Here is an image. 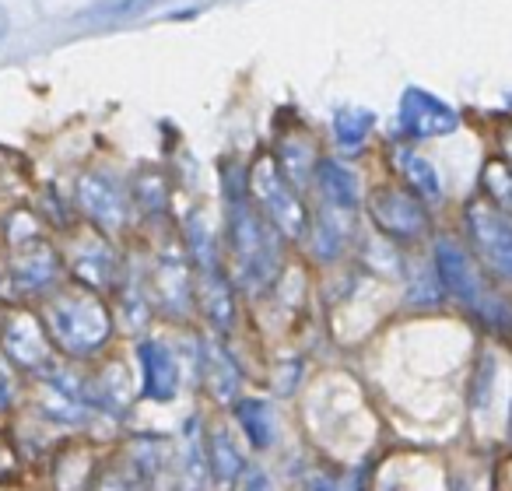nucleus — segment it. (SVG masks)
I'll return each mask as SVG.
<instances>
[{
	"label": "nucleus",
	"instance_id": "f257e3e1",
	"mask_svg": "<svg viewBox=\"0 0 512 491\" xmlns=\"http://www.w3.org/2000/svg\"><path fill=\"white\" fill-rule=\"evenodd\" d=\"M109 313L95 299H60L50 309V334L67 355H92L109 341Z\"/></svg>",
	"mask_w": 512,
	"mask_h": 491
},
{
	"label": "nucleus",
	"instance_id": "f03ea898",
	"mask_svg": "<svg viewBox=\"0 0 512 491\" xmlns=\"http://www.w3.org/2000/svg\"><path fill=\"white\" fill-rule=\"evenodd\" d=\"M249 190H253L260 211H264L281 232L292 235V239H302V232H306V207H302L295 186L285 179V172L274 165V158H260V162L253 165Z\"/></svg>",
	"mask_w": 512,
	"mask_h": 491
},
{
	"label": "nucleus",
	"instance_id": "7ed1b4c3",
	"mask_svg": "<svg viewBox=\"0 0 512 491\" xmlns=\"http://www.w3.org/2000/svg\"><path fill=\"white\" fill-rule=\"evenodd\" d=\"M232 242L235 257L242 264V278L267 281L278 271V250L271 246V228L264 218H256V211L235 193L232 204Z\"/></svg>",
	"mask_w": 512,
	"mask_h": 491
},
{
	"label": "nucleus",
	"instance_id": "20e7f679",
	"mask_svg": "<svg viewBox=\"0 0 512 491\" xmlns=\"http://www.w3.org/2000/svg\"><path fill=\"white\" fill-rule=\"evenodd\" d=\"M460 127V113L439 95L421 92V88H407L400 95V130L414 141H428V137H446Z\"/></svg>",
	"mask_w": 512,
	"mask_h": 491
},
{
	"label": "nucleus",
	"instance_id": "39448f33",
	"mask_svg": "<svg viewBox=\"0 0 512 491\" xmlns=\"http://www.w3.org/2000/svg\"><path fill=\"white\" fill-rule=\"evenodd\" d=\"M467 228L474 239L477 253L484 257V264L495 274L512 281V225L509 218L495 211L488 204H470L467 211Z\"/></svg>",
	"mask_w": 512,
	"mask_h": 491
},
{
	"label": "nucleus",
	"instance_id": "423d86ee",
	"mask_svg": "<svg viewBox=\"0 0 512 491\" xmlns=\"http://www.w3.org/2000/svg\"><path fill=\"white\" fill-rule=\"evenodd\" d=\"M435 271H439V278H442V285H446L449 295H456L467 309L481 313L484 309L481 281H477V274L470 271L467 253H463L456 242L442 239L439 246H435Z\"/></svg>",
	"mask_w": 512,
	"mask_h": 491
},
{
	"label": "nucleus",
	"instance_id": "0eeeda50",
	"mask_svg": "<svg viewBox=\"0 0 512 491\" xmlns=\"http://www.w3.org/2000/svg\"><path fill=\"white\" fill-rule=\"evenodd\" d=\"M372 221H376L383 232L397 235V239H414V235L425 228V207L404 190H379L369 200Z\"/></svg>",
	"mask_w": 512,
	"mask_h": 491
},
{
	"label": "nucleus",
	"instance_id": "6e6552de",
	"mask_svg": "<svg viewBox=\"0 0 512 491\" xmlns=\"http://www.w3.org/2000/svg\"><path fill=\"white\" fill-rule=\"evenodd\" d=\"M4 348L18 365H25L29 372H50L53 369V351L46 330L36 323V316L22 313L8 323L4 330Z\"/></svg>",
	"mask_w": 512,
	"mask_h": 491
},
{
	"label": "nucleus",
	"instance_id": "1a4fd4ad",
	"mask_svg": "<svg viewBox=\"0 0 512 491\" xmlns=\"http://www.w3.org/2000/svg\"><path fill=\"white\" fill-rule=\"evenodd\" d=\"M137 355H141V365H144V397L172 400L179 372H176V362H172L169 348H162L158 341H144Z\"/></svg>",
	"mask_w": 512,
	"mask_h": 491
},
{
	"label": "nucleus",
	"instance_id": "9d476101",
	"mask_svg": "<svg viewBox=\"0 0 512 491\" xmlns=\"http://www.w3.org/2000/svg\"><path fill=\"white\" fill-rule=\"evenodd\" d=\"M81 204H85V211L106 228L123 221V193L116 190V183H109L106 176H88L85 183H81Z\"/></svg>",
	"mask_w": 512,
	"mask_h": 491
},
{
	"label": "nucleus",
	"instance_id": "9b49d317",
	"mask_svg": "<svg viewBox=\"0 0 512 491\" xmlns=\"http://www.w3.org/2000/svg\"><path fill=\"white\" fill-rule=\"evenodd\" d=\"M393 165H397V172L404 176V183L411 186L418 197L425 200H439L442 193V183H439V172H435V165L428 162V158L414 155V151H397L393 155Z\"/></svg>",
	"mask_w": 512,
	"mask_h": 491
},
{
	"label": "nucleus",
	"instance_id": "f8f14e48",
	"mask_svg": "<svg viewBox=\"0 0 512 491\" xmlns=\"http://www.w3.org/2000/svg\"><path fill=\"white\" fill-rule=\"evenodd\" d=\"M316 176H320V186L327 193V200H334L344 211H355L358 207V176L341 162H316Z\"/></svg>",
	"mask_w": 512,
	"mask_h": 491
},
{
	"label": "nucleus",
	"instance_id": "ddd939ff",
	"mask_svg": "<svg viewBox=\"0 0 512 491\" xmlns=\"http://www.w3.org/2000/svg\"><path fill=\"white\" fill-rule=\"evenodd\" d=\"M376 127V113L372 109H362V106H341L334 113V134H337V144L348 151H358L369 137V130Z\"/></svg>",
	"mask_w": 512,
	"mask_h": 491
},
{
	"label": "nucleus",
	"instance_id": "4468645a",
	"mask_svg": "<svg viewBox=\"0 0 512 491\" xmlns=\"http://www.w3.org/2000/svg\"><path fill=\"white\" fill-rule=\"evenodd\" d=\"M53 274H57V260L46 246H32L22 260L15 264V281L25 288V292H36V288L50 285Z\"/></svg>",
	"mask_w": 512,
	"mask_h": 491
},
{
	"label": "nucleus",
	"instance_id": "2eb2a0df",
	"mask_svg": "<svg viewBox=\"0 0 512 491\" xmlns=\"http://www.w3.org/2000/svg\"><path fill=\"white\" fill-rule=\"evenodd\" d=\"M204 376H207V386H211L221 400L232 397L235 383H239V372H235L232 358H228L221 348H214V344H207L204 348Z\"/></svg>",
	"mask_w": 512,
	"mask_h": 491
},
{
	"label": "nucleus",
	"instance_id": "dca6fc26",
	"mask_svg": "<svg viewBox=\"0 0 512 491\" xmlns=\"http://www.w3.org/2000/svg\"><path fill=\"white\" fill-rule=\"evenodd\" d=\"M239 425L246 428L249 442L253 446H271L274 442V418L271 411H267V404H260V400H239Z\"/></svg>",
	"mask_w": 512,
	"mask_h": 491
},
{
	"label": "nucleus",
	"instance_id": "f3484780",
	"mask_svg": "<svg viewBox=\"0 0 512 491\" xmlns=\"http://www.w3.org/2000/svg\"><path fill=\"white\" fill-rule=\"evenodd\" d=\"M207 463H211L214 477H218L221 484L235 481V477H239V470H242L239 453H235V446L228 442V435H221V432L214 435L211 446H207Z\"/></svg>",
	"mask_w": 512,
	"mask_h": 491
},
{
	"label": "nucleus",
	"instance_id": "a211bd4d",
	"mask_svg": "<svg viewBox=\"0 0 512 491\" xmlns=\"http://www.w3.org/2000/svg\"><path fill=\"white\" fill-rule=\"evenodd\" d=\"M148 4H155V0H102V4H95L88 15L92 18H127V15L144 11Z\"/></svg>",
	"mask_w": 512,
	"mask_h": 491
},
{
	"label": "nucleus",
	"instance_id": "6ab92c4d",
	"mask_svg": "<svg viewBox=\"0 0 512 491\" xmlns=\"http://www.w3.org/2000/svg\"><path fill=\"white\" fill-rule=\"evenodd\" d=\"M92 491H137V488H134V481L123 474H102Z\"/></svg>",
	"mask_w": 512,
	"mask_h": 491
},
{
	"label": "nucleus",
	"instance_id": "aec40b11",
	"mask_svg": "<svg viewBox=\"0 0 512 491\" xmlns=\"http://www.w3.org/2000/svg\"><path fill=\"white\" fill-rule=\"evenodd\" d=\"M11 404V379L4 376V369H0V411Z\"/></svg>",
	"mask_w": 512,
	"mask_h": 491
},
{
	"label": "nucleus",
	"instance_id": "412c9836",
	"mask_svg": "<svg viewBox=\"0 0 512 491\" xmlns=\"http://www.w3.org/2000/svg\"><path fill=\"white\" fill-rule=\"evenodd\" d=\"M249 491H271V481H267V477H253V484H249Z\"/></svg>",
	"mask_w": 512,
	"mask_h": 491
},
{
	"label": "nucleus",
	"instance_id": "4be33fe9",
	"mask_svg": "<svg viewBox=\"0 0 512 491\" xmlns=\"http://www.w3.org/2000/svg\"><path fill=\"white\" fill-rule=\"evenodd\" d=\"M8 29H11V22H8V11L0 8V39L8 36Z\"/></svg>",
	"mask_w": 512,
	"mask_h": 491
}]
</instances>
